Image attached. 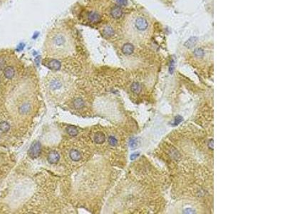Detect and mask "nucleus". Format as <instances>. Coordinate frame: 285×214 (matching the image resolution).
Instances as JSON below:
<instances>
[{
  "mask_svg": "<svg viewBox=\"0 0 285 214\" xmlns=\"http://www.w3.org/2000/svg\"><path fill=\"white\" fill-rule=\"evenodd\" d=\"M49 96L56 101L66 99L72 92L73 82L71 78L63 73L49 74L44 82Z\"/></svg>",
  "mask_w": 285,
  "mask_h": 214,
  "instance_id": "f03ea898",
  "label": "nucleus"
},
{
  "mask_svg": "<svg viewBox=\"0 0 285 214\" xmlns=\"http://www.w3.org/2000/svg\"><path fill=\"white\" fill-rule=\"evenodd\" d=\"M148 20L143 16L133 14L125 19L123 24V32L125 36L131 40H142L148 32Z\"/></svg>",
  "mask_w": 285,
  "mask_h": 214,
  "instance_id": "7ed1b4c3",
  "label": "nucleus"
},
{
  "mask_svg": "<svg viewBox=\"0 0 285 214\" xmlns=\"http://www.w3.org/2000/svg\"><path fill=\"white\" fill-rule=\"evenodd\" d=\"M197 38L196 37H192L190 39H189L185 43V46L188 48H191L193 46L195 45V44L197 43Z\"/></svg>",
  "mask_w": 285,
  "mask_h": 214,
  "instance_id": "dca6fc26",
  "label": "nucleus"
},
{
  "mask_svg": "<svg viewBox=\"0 0 285 214\" xmlns=\"http://www.w3.org/2000/svg\"><path fill=\"white\" fill-rule=\"evenodd\" d=\"M138 153H133L132 156H131V158L132 160H133V159H135V158H136V157H138Z\"/></svg>",
  "mask_w": 285,
  "mask_h": 214,
  "instance_id": "393cba45",
  "label": "nucleus"
},
{
  "mask_svg": "<svg viewBox=\"0 0 285 214\" xmlns=\"http://www.w3.org/2000/svg\"><path fill=\"white\" fill-rule=\"evenodd\" d=\"M183 117L182 116H177L175 118V119H174V122H173V125L174 126H177V124H180V122H181L182 121H183Z\"/></svg>",
  "mask_w": 285,
  "mask_h": 214,
  "instance_id": "412c9836",
  "label": "nucleus"
},
{
  "mask_svg": "<svg viewBox=\"0 0 285 214\" xmlns=\"http://www.w3.org/2000/svg\"><path fill=\"white\" fill-rule=\"evenodd\" d=\"M76 49V37L68 24H60L49 31L44 41V51L51 58H62L71 56Z\"/></svg>",
  "mask_w": 285,
  "mask_h": 214,
  "instance_id": "f257e3e1",
  "label": "nucleus"
},
{
  "mask_svg": "<svg viewBox=\"0 0 285 214\" xmlns=\"http://www.w3.org/2000/svg\"><path fill=\"white\" fill-rule=\"evenodd\" d=\"M131 89L133 92V93L136 94H139L140 93V92H141L142 87L141 85L138 82H133L131 84Z\"/></svg>",
  "mask_w": 285,
  "mask_h": 214,
  "instance_id": "9b49d317",
  "label": "nucleus"
},
{
  "mask_svg": "<svg viewBox=\"0 0 285 214\" xmlns=\"http://www.w3.org/2000/svg\"><path fill=\"white\" fill-rule=\"evenodd\" d=\"M10 129V125L9 124V123H7V121H1L0 122V131L2 132H6L9 131Z\"/></svg>",
  "mask_w": 285,
  "mask_h": 214,
  "instance_id": "2eb2a0df",
  "label": "nucleus"
},
{
  "mask_svg": "<svg viewBox=\"0 0 285 214\" xmlns=\"http://www.w3.org/2000/svg\"><path fill=\"white\" fill-rule=\"evenodd\" d=\"M194 55L197 58H203L205 55V52L202 49L197 48L195 49L194 51Z\"/></svg>",
  "mask_w": 285,
  "mask_h": 214,
  "instance_id": "a211bd4d",
  "label": "nucleus"
},
{
  "mask_svg": "<svg viewBox=\"0 0 285 214\" xmlns=\"http://www.w3.org/2000/svg\"><path fill=\"white\" fill-rule=\"evenodd\" d=\"M208 146H209V148L210 149H213V140L211 139L209 141V143H208Z\"/></svg>",
  "mask_w": 285,
  "mask_h": 214,
  "instance_id": "b1692460",
  "label": "nucleus"
},
{
  "mask_svg": "<svg viewBox=\"0 0 285 214\" xmlns=\"http://www.w3.org/2000/svg\"><path fill=\"white\" fill-rule=\"evenodd\" d=\"M94 138L95 143H96L98 144H101L105 142L106 136L102 132H97V133H95L94 138Z\"/></svg>",
  "mask_w": 285,
  "mask_h": 214,
  "instance_id": "1a4fd4ad",
  "label": "nucleus"
},
{
  "mask_svg": "<svg viewBox=\"0 0 285 214\" xmlns=\"http://www.w3.org/2000/svg\"><path fill=\"white\" fill-rule=\"evenodd\" d=\"M122 50L123 52V53L125 54H131L133 53V51H134V47H133L132 44H126L123 46Z\"/></svg>",
  "mask_w": 285,
  "mask_h": 214,
  "instance_id": "ddd939ff",
  "label": "nucleus"
},
{
  "mask_svg": "<svg viewBox=\"0 0 285 214\" xmlns=\"http://www.w3.org/2000/svg\"><path fill=\"white\" fill-rule=\"evenodd\" d=\"M48 67L52 69H59L60 68L61 65L58 61L54 59H51V61H50Z\"/></svg>",
  "mask_w": 285,
  "mask_h": 214,
  "instance_id": "f3484780",
  "label": "nucleus"
},
{
  "mask_svg": "<svg viewBox=\"0 0 285 214\" xmlns=\"http://www.w3.org/2000/svg\"><path fill=\"white\" fill-rule=\"evenodd\" d=\"M108 144L112 146H116L118 144V140L115 136H109L108 138Z\"/></svg>",
  "mask_w": 285,
  "mask_h": 214,
  "instance_id": "6ab92c4d",
  "label": "nucleus"
},
{
  "mask_svg": "<svg viewBox=\"0 0 285 214\" xmlns=\"http://www.w3.org/2000/svg\"><path fill=\"white\" fill-rule=\"evenodd\" d=\"M109 15L113 19H119L123 15V10L120 6H113L109 10Z\"/></svg>",
  "mask_w": 285,
  "mask_h": 214,
  "instance_id": "423d86ee",
  "label": "nucleus"
},
{
  "mask_svg": "<svg viewBox=\"0 0 285 214\" xmlns=\"http://www.w3.org/2000/svg\"><path fill=\"white\" fill-rule=\"evenodd\" d=\"M3 74H4V76H5L7 79H12L13 78L14 76L15 75V70L14 69V67H11V66H9V67H5L3 70Z\"/></svg>",
  "mask_w": 285,
  "mask_h": 214,
  "instance_id": "6e6552de",
  "label": "nucleus"
},
{
  "mask_svg": "<svg viewBox=\"0 0 285 214\" xmlns=\"http://www.w3.org/2000/svg\"><path fill=\"white\" fill-rule=\"evenodd\" d=\"M41 146L40 143L39 141L34 142L32 146H31L29 150V156L32 158H38L41 154Z\"/></svg>",
  "mask_w": 285,
  "mask_h": 214,
  "instance_id": "39448f33",
  "label": "nucleus"
},
{
  "mask_svg": "<svg viewBox=\"0 0 285 214\" xmlns=\"http://www.w3.org/2000/svg\"><path fill=\"white\" fill-rule=\"evenodd\" d=\"M27 87L24 89V93L21 96V101L18 103L17 111L18 114L22 118H27V116L30 114L33 110L34 104L35 101V96L32 92L27 91Z\"/></svg>",
  "mask_w": 285,
  "mask_h": 214,
  "instance_id": "20e7f679",
  "label": "nucleus"
},
{
  "mask_svg": "<svg viewBox=\"0 0 285 214\" xmlns=\"http://www.w3.org/2000/svg\"><path fill=\"white\" fill-rule=\"evenodd\" d=\"M60 156L56 151H51L48 156V161L51 164H55L59 162Z\"/></svg>",
  "mask_w": 285,
  "mask_h": 214,
  "instance_id": "0eeeda50",
  "label": "nucleus"
},
{
  "mask_svg": "<svg viewBox=\"0 0 285 214\" xmlns=\"http://www.w3.org/2000/svg\"><path fill=\"white\" fill-rule=\"evenodd\" d=\"M69 156L70 158L74 161H79V160L82 159V158L81 153L79 151L76 150V149H72L69 153Z\"/></svg>",
  "mask_w": 285,
  "mask_h": 214,
  "instance_id": "9d476101",
  "label": "nucleus"
},
{
  "mask_svg": "<svg viewBox=\"0 0 285 214\" xmlns=\"http://www.w3.org/2000/svg\"><path fill=\"white\" fill-rule=\"evenodd\" d=\"M66 131L70 136H76L78 135V130L76 127H73V126H69L66 128Z\"/></svg>",
  "mask_w": 285,
  "mask_h": 214,
  "instance_id": "4468645a",
  "label": "nucleus"
},
{
  "mask_svg": "<svg viewBox=\"0 0 285 214\" xmlns=\"http://www.w3.org/2000/svg\"><path fill=\"white\" fill-rule=\"evenodd\" d=\"M115 1H116L117 5L120 6V7L126 5L127 4V0H115Z\"/></svg>",
  "mask_w": 285,
  "mask_h": 214,
  "instance_id": "4be33fe9",
  "label": "nucleus"
},
{
  "mask_svg": "<svg viewBox=\"0 0 285 214\" xmlns=\"http://www.w3.org/2000/svg\"><path fill=\"white\" fill-rule=\"evenodd\" d=\"M73 107L76 108V109H81L84 107V101L82 98H77L73 101Z\"/></svg>",
  "mask_w": 285,
  "mask_h": 214,
  "instance_id": "f8f14e48",
  "label": "nucleus"
},
{
  "mask_svg": "<svg viewBox=\"0 0 285 214\" xmlns=\"http://www.w3.org/2000/svg\"><path fill=\"white\" fill-rule=\"evenodd\" d=\"M184 213H194L195 211L192 208H187V209H185V211H184Z\"/></svg>",
  "mask_w": 285,
  "mask_h": 214,
  "instance_id": "5701e85b",
  "label": "nucleus"
},
{
  "mask_svg": "<svg viewBox=\"0 0 285 214\" xmlns=\"http://www.w3.org/2000/svg\"><path fill=\"white\" fill-rule=\"evenodd\" d=\"M129 144H130V146H131V147L133 149H136V148L138 146V139L137 138H132V139L131 140V141H130Z\"/></svg>",
  "mask_w": 285,
  "mask_h": 214,
  "instance_id": "aec40b11",
  "label": "nucleus"
}]
</instances>
